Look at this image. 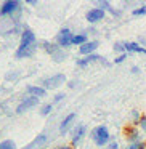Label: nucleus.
<instances>
[{"mask_svg":"<svg viewBox=\"0 0 146 149\" xmlns=\"http://www.w3.org/2000/svg\"><path fill=\"white\" fill-rule=\"evenodd\" d=\"M103 149H120V144L116 141V138L112 136V139H111V143L106 146V148H103Z\"/></svg>","mask_w":146,"mask_h":149,"instance_id":"bb28decb","label":"nucleus"},{"mask_svg":"<svg viewBox=\"0 0 146 149\" xmlns=\"http://www.w3.org/2000/svg\"><path fill=\"white\" fill-rule=\"evenodd\" d=\"M108 13H109L112 18H120V16H122V13H124V11H122V10H119V8H114V7H111Z\"/></svg>","mask_w":146,"mask_h":149,"instance_id":"393cba45","label":"nucleus"},{"mask_svg":"<svg viewBox=\"0 0 146 149\" xmlns=\"http://www.w3.org/2000/svg\"><path fill=\"white\" fill-rule=\"evenodd\" d=\"M26 91L31 95V96H34V98H42V96H45V93H47V90H45V87H37V85H29V87L26 88Z\"/></svg>","mask_w":146,"mask_h":149,"instance_id":"4468645a","label":"nucleus"},{"mask_svg":"<svg viewBox=\"0 0 146 149\" xmlns=\"http://www.w3.org/2000/svg\"><path fill=\"white\" fill-rule=\"evenodd\" d=\"M52 109H53V104H52V103H50V104H45V106L40 109V114H42V116H48V114L52 112Z\"/></svg>","mask_w":146,"mask_h":149,"instance_id":"a878e982","label":"nucleus"},{"mask_svg":"<svg viewBox=\"0 0 146 149\" xmlns=\"http://www.w3.org/2000/svg\"><path fill=\"white\" fill-rule=\"evenodd\" d=\"M0 149H16V146L11 139H5V141L0 143Z\"/></svg>","mask_w":146,"mask_h":149,"instance_id":"5701e85b","label":"nucleus"},{"mask_svg":"<svg viewBox=\"0 0 146 149\" xmlns=\"http://www.w3.org/2000/svg\"><path fill=\"white\" fill-rule=\"evenodd\" d=\"M52 58L55 59L56 63H61V61H64V59L68 58V53H66V52H64V50H63V48H59L58 52L55 53V55H52Z\"/></svg>","mask_w":146,"mask_h":149,"instance_id":"aec40b11","label":"nucleus"},{"mask_svg":"<svg viewBox=\"0 0 146 149\" xmlns=\"http://www.w3.org/2000/svg\"><path fill=\"white\" fill-rule=\"evenodd\" d=\"M90 138L93 139V143L98 148H106L111 143L112 136H111V133H109V130H108L106 125H98L90 132Z\"/></svg>","mask_w":146,"mask_h":149,"instance_id":"f03ea898","label":"nucleus"},{"mask_svg":"<svg viewBox=\"0 0 146 149\" xmlns=\"http://www.w3.org/2000/svg\"><path fill=\"white\" fill-rule=\"evenodd\" d=\"M88 42V36L87 32H80V34H74L72 36V45H77V47H82Z\"/></svg>","mask_w":146,"mask_h":149,"instance_id":"dca6fc26","label":"nucleus"},{"mask_svg":"<svg viewBox=\"0 0 146 149\" xmlns=\"http://www.w3.org/2000/svg\"><path fill=\"white\" fill-rule=\"evenodd\" d=\"M95 3H96V8H101V10H104V11H109V8L112 7L109 0H98Z\"/></svg>","mask_w":146,"mask_h":149,"instance_id":"4be33fe9","label":"nucleus"},{"mask_svg":"<svg viewBox=\"0 0 146 149\" xmlns=\"http://www.w3.org/2000/svg\"><path fill=\"white\" fill-rule=\"evenodd\" d=\"M112 50H114V53H116V56L124 55V53H125V42H116L112 45Z\"/></svg>","mask_w":146,"mask_h":149,"instance_id":"412c9836","label":"nucleus"},{"mask_svg":"<svg viewBox=\"0 0 146 149\" xmlns=\"http://www.w3.org/2000/svg\"><path fill=\"white\" fill-rule=\"evenodd\" d=\"M43 48H45V52L48 53V55H55L59 50V47L56 45V43H52V42H43Z\"/></svg>","mask_w":146,"mask_h":149,"instance_id":"6ab92c4d","label":"nucleus"},{"mask_svg":"<svg viewBox=\"0 0 146 149\" xmlns=\"http://www.w3.org/2000/svg\"><path fill=\"white\" fill-rule=\"evenodd\" d=\"M88 32H92V34H96V29H95V27H88Z\"/></svg>","mask_w":146,"mask_h":149,"instance_id":"f704fd0d","label":"nucleus"},{"mask_svg":"<svg viewBox=\"0 0 146 149\" xmlns=\"http://www.w3.org/2000/svg\"><path fill=\"white\" fill-rule=\"evenodd\" d=\"M100 59H101V56H100V55H96V53H93V55H90V56H84V58L77 59V61H75V64H77L79 68H87L88 64H93V63H100Z\"/></svg>","mask_w":146,"mask_h":149,"instance_id":"f8f14e48","label":"nucleus"},{"mask_svg":"<svg viewBox=\"0 0 146 149\" xmlns=\"http://www.w3.org/2000/svg\"><path fill=\"white\" fill-rule=\"evenodd\" d=\"M138 144H140V143H133V144H127L124 149H138Z\"/></svg>","mask_w":146,"mask_h":149,"instance_id":"473e14b6","label":"nucleus"},{"mask_svg":"<svg viewBox=\"0 0 146 149\" xmlns=\"http://www.w3.org/2000/svg\"><path fill=\"white\" fill-rule=\"evenodd\" d=\"M64 98H66V95H64V93H58L55 98H53V103H59V101H63Z\"/></svg>","mask_w":146,"mask_h":149,"instance_id":"7c9ffc66","label":"nucleus"},{"mask_svg":"<svg viewBox=\"0 0 146 149\" xmlns=\"http://www.w3.org/2000/svg\"><path fill=\"white\" fill-rule=\"evenodd\" d=\"M36 34L31 29H26L21 34V42H20V48L16 52V58H29L34 55L36 52Z\"/></svg>","mask_w":146,"mask_h":149,"instance_id":"f257e3e1","label":"nucleus"},{"mask_svg":"<svg viewBox=\"0 0 146 149\" xmlns=\"http://www.w3.org/2000/svg\"><path fill=\"white\" fill-rule=\"evenodd\" d=\"M100 64H101V66H104V68H111V66H112V63H109L106 58H103V56H101V59H100Z\"/></svg>","mask_w":146,"mask_h":149,"instance_id":"c756f323","label":"nucleus"},{"mask_svg":"<svg viewBox=\"0 0 146 149\" xmlns=\"http://www.w3.org/2000/svg\"><path fill=\"white\" fill-rule=\"evenodd\" d=\"M127 58H129V55H127V53H124V55H117L116 58L112 59V64H122Z\"/></svg>","mask_w":146,"mask_h":149,"instance_id":"b1692460","label":"nucleus"},{"mask_svg":"<svg viewBox=\"0 0 146 149\" xmlns=\"http://www.w3.org/2000/svg\"><path fill=\"white\" fill-rule=\"evenodd\" d=\"M27 3H29V5H32V7H34V5H37L39 2H37V0H27Z\"/></svg>","mask_w":146,"mask_h":149,"instance_id":"72a5a7b5","label":"nucleus"},{"mask_svg":"<svg viewBox=\"0 0 146 149\" xmlns=\"http://www.w3.org/2000/svg\"><path fill=\"white\" fill-rule=\"evenodd\" d=\"M58 149H74L72 146H61V148H58Z\"/></svg>","mask_w":146,"mask_h":149,"instance_id":"c9c22d12","label":"nucleus"},{"mask_svg":"<svg viewBox=\"0 0 146 149\" xmlns=\"http://www.w3.org/2000/svg\"><path fill=\"white\" fill-rule=\"evenodd\" d=\"M98 47H100V42H98V40H88L85 45L79 47V53L84 55V56H90V55H93V53H96Z\"/></svg>","mask_w":146,"mask_h":149,"instance_id":"1a4fd4ad","label":"nucleus"},{"mask_svg":"<svg viewBox=\"0 0 146 149\" xmlns=\"http://www.w3.org/2000/svg\"><path fill=\"white\" fill-rule=\"evenodd\" d=\"M72 36H74V34L71 32V29L63 27V29L56 34V45H58L59 48H63V50L68 48V47H71L72 45Z\"/></svg>","mask_w":146,"mask_h":149,"instance_id":"20e7f679","label":"nucleus"},{"mask_svg":"<svg viewBox=\"0 0 146 149\" xmlns=\"http://www.w3.org/2000/svg\"><path fill=\"white\" fill-rule=\"evenodd\" d=\"M37 104H39V98H34V96L24 98V100L20 103V106L16 107V112H18V114H23V112H26V111L36 107Z\"/></svg>","mask_w":146,"mask_h":149,"instance_id":"0eeeda50","label":"nucleus"},{"mask_svg":"<svg viewBox=\"0 0 146 149\" xmlns=\"http://www.w3.org/2000/svg\"><path fill=\"white\" fill-rule=\"evenodd\" d=\"M132 16H135V18L146 16V3H145V2H141V5H138L136 8H133V10H132Z\"/></svg>","mask_w":146,"mask_h":149,"instance_id":"f3484780","label":"nucleus"},{"mask_svg":"<svg viewBox=\"0 0 146 149\" xmlns=\"http://www.w3.org/2000/svg\"><path fill=\"white\" fill-rule=\"evenodd\" d=\"M45 143H47V135H43V133H42V135L37 136L31 144H27L24 149H42L43 146H45Z\"/></svg>","mask_w":146,"mask_h":149,"instance_id":"2eb2a0df","label":"nucleus"},{"mask_svg":"<svg viewBox=\"0 0 146 149\" xmlns=\"http://www.w3.org/2000/svg\"><path fill=\"white\" fill-rule=\"evenodd\" d=\"M66 82V75L64 74H55L52 77L45 79L43 80V85H45V90H52V88H58L61 85H64Z\"/></svg>","mask_w":146,"mask_h":149,"instance_id":"423d86ee","label":"nucleus"},{"mask_svg":"<svg viewBox=\"0 0 146 149\" xmlns=\"http://www.w3.org/2000/svg\"><path fill=\"white\" fill-rule=\"evenodd\" d=\"M124 138H125L127 144H133V143H141V132L138 127L135 125H127L124 127Z\"/></svg>","mask_w":146,"mask_h":149,"instance_id":"7ed1b4c3","label":"nucleus"},{"mask_svg":"<svg viewBox=\"0 0 146 149\" xmlns=\"http://www.w3.org/2000/svg\"><path fill=\"white\" fill-rule=\"evenodd\" d=\"M125 53H138V55H145L146 56V48H143L138 42H125Z\"/></svg>","mask_w":146,"mask_h":149,"instance_id":"ddd939ff","label":"nucleus"},{"mask_svg":"<svg viewBox=\"0 0 146 149\" xmlns=\"http://www.w3.org/2000/svg\"><path fill=\"white\" fill-rule=\"evenodd\" d=\"M138 128L141 130V132L146 133V116L141 117V120H140V123H138Z\"/></svg>","mask_w":146,"mask_h":149,"instance_id":"cd10ccee","label":"nucleus"},{"mask_svg":"<svg viewBox=\"0 0 146 149\" xmlns=\"http://www.w3.org/2000/svg\"><path fill=\"white\" fill-rule=\"evenodd\" d=\"M85 133H87V127L84 125V123H79V125L74 127V130H72V138H71V143L72 146H77L79 143L82 141V138L85 136Z\"/></svg>","mask_w":146,"mask_h":149,"instance_id":"6e6552de","label":"nucleus"},{"mask_svg":"<svg viewBox=\"0 0 146 149\" xmlns=\"http://www.w3.org/2000/svg\"><path fill=\"white\" fill-rule=\"evenodd\" d=\"M106 18V11L101 10V8H92L85 13V19L88 21V24H96Z\"/></svg>","mask_w":146,"mask_h":149,"instance_id":"39448f33","label":"nucleus"},{"mask_svg":"<svg viewBox=\"0 0 146 149\" xmlns=\"http://www.w3.org/2000/svg\"><path fill=\"white\" fill-rule=\"evenodd\" d=\"M145 66H146V64H145Z\"/></svg>","mask_w":146,"mask_h":149,"instance_id":"e433bc0d","label":"nucleus"},{"mask_svg":"<svg viewBox=\"0 0 146 149\" xmlns=\"http://www.w3.org/2000/svg\"><path fill=\"white\" fill-rule=\"evenodd\" d=\"M74 120H75V112L68 114V116H66L64 119H63V122L59 123V133H61V135H66V133L69 132V128L72 127Z\"/></svg>","mask_w":146,"mask_h":149,"instance_id":"9b49d317","label":"nucleus"},{"mask_svg":"<svg viewBox=\"0 0 146 149\" xmlns=\"http://www.w3.org/2000/svg\"><path fill=\"white\" fill-rule=\"evenodd\" d=\"M20 8H21V2H18V0H8V2H5V3L2 5L0 13L2 15H11L16 10H20Z\"/></svg>","mask_w":146,"mask_h":149,"instance_id":"9d476101","label":"nucleus"},{"mask_svg":"<svg viewBox=\"0 0 146 149\" xmlns=\"http://www.w3.org/2000/svg\"><path fill=\"white\" fill-rule=\"evenodd\" d=\"M138 43L143 47V48H146V34H143V36L138 37Z\"/></svg>","mask_w":146,"mask_h":149,"instance_id":"c85d7f7f","label":"nucleus"},{"mask_svg":"<svg viewBox=\"0 0 146 149\" xmlns=\"http://www.w3.org/2000/svg\"><path fill=\"white\" fill-rule=\"evenodd\" d=\"M141 112H140L138 109H133L132 112H130V120H132V125H135V127H138V123H140V120H141Z\"/></svg>","mask_w":146,"mask_h":149,"instance_id":"a211bd4d","label":"nucleus"},{"mask_svg":"<svg viewBox=\"0 0 146 149\" xmlns=\"http://www.w3.org/2000/svg\"><path fill=\"white\" fill-rule=\"evenodd\" d=\"M130 72H132V74H140V72H141V69L138 68V66H132V68H130Z\"/></svg>","mask_w":146,"mask_h":149,"instance_id":"2f4dec72","label":"nucleus"}]
</instances>
